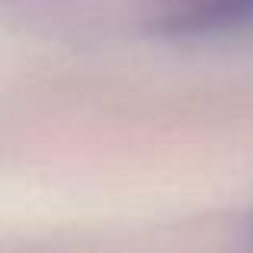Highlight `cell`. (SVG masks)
<instances>
[{"label":"cell","instance_id":"cell-1","mask_svg":"<svg viewBox=\"0 0 253 253\" xmlns=\"http://www.w3.org/2000/svg\"><path fill=\"white\" fill-rule=\"evenodd\" d=\"M157 26L176 39L253 36V0H170Z\"/></svg>","mask_w":253,"mask_h":253}]
</instances>
